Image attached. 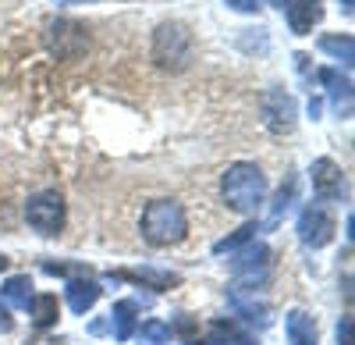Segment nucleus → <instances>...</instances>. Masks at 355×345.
Returning <instances> with one entry per match:
<instances>
[{"instance_id":"39448f33","label":"nucleus","mask_w":355,"mask_h":345,"mask_svg":"<svg viewBox=\"0 0 355 345\" xmlns=\"http://www.w3.org/2000/svg\"><path fill=\"white\" fill-rule=\"evenodd\" d=\"M334 232H338V221L323 210V207H306L302 210V217H299V239L306 242V246H313V249H320V246H327L331 239H334Z\"/></svg>"},{"instance_id":"9b49d317","label":"nucleus","mask_w":355,"mask_h":345,"mask_svg":"<svg viewBox=\"0 0 355 345\" xmlns=\"http://www.w3.org/2000/svg\"><path fill=\"white\" fill-rule=\"evenodd\" d=\"M100 285L89 278V274H82V278H75V281H68V289H64V299H68V306H71V313H85V310H93L96 306V299H100Z\"/></svg>"},{"instance_id":"412c9836","label":"nucleus","mask_w":355,"mask_h":345,"mask_svg":"<svg viewBox=\"0 0 355 345\" xmlns=\"http://www.w3.org/2000/svg\"><path fill=\"white\" fill-rule=\"evenodd\" d=\"M256 232H259V224H256V221H249V224H242V228H239V232H231L227 239H220V242L214 246V253H217V256H220V253H234L239 246H245Z\"/></svg>"},{"instance_id":"a211bd4d","label":"nucleus","mask_w":355,"mask_h":345,"mask_svg":"<svg viewBox=\"0 0 355 345\" xmlns=\"http://www.w3.org/2000/svg\"><path fill=\"white\" fill-rule=\"evenodd\" d=\"M28 313H33V324H36V328H50V324H57L61 303H57V296H33V303H28Z\"/></svg>"},{"instance_id":"dca6fc26","label":"nucleus","mask_w":355,"mask_h":345,"mask_svg":"<svg viewBox=\"0 0 355 345\" xmlns=\"http://www.w3.org/2000/svg\"><path fill=\"white\" fill-rule=\"evenodd\" d=\"M210 345H256L252 335H245L234 321H214L210 324V338H206Z\"/></svg>"},{"instance_id":"c756f323","label":"nucleus","mask_w":355,"mask_h":345,"mask_svg":"<svg viewBox=\"0 0 355 345\" xmlns=\"http://www.w3.org/2000/svg\"><path fill=\"white\" fill-rule=\"evenodd\" d=\"M189 345H210V342H199V338H192V342H189Z\"/></svg>"},{"instance_id":"6ab92c4d","label":"nucleus","mask_w":355,"mask_h":345,"mask_svg":"<svg viewBox=\"0 0 355 345\" xmlns=\"http://www.w3.org/2000/svg\"><path fill=\"white\" fill-rule=\"evenodd\" d=\"M320 82L331 85L334 107L341 110V100H345V110H348V103H352V82H348V75H338L334 68H323V71H320Z\"/></svg>"},{"instance_id":"9d476101","label":"nucleus","mask_w":355,"mask_h":345,"mask_svg":"<svg viewBox=\"0 0 355 345\" xmlns=\"http://www.w3.org/2000/svg\"><path fill=\"white\" fill-rule=\"evenodd\" d=\"M107 278H114V281H139V285H146V289H157V292H164V289H174L178 278L174 271H157V267H135V271H110Z\"/></svg>"},{"instance_id":"1a4fd4ad","label":"nucleus","mask_w":355,"mask_h":345,"mask_svg":"<svg viewBox=\"0 0 355 345\" xmlns=\"http://www.w3.org/2000/svg\"><path fill=\"white\" fill-rule=\"evenodd\" d=\"M263 118H266V128L270 132H291L295 125V100L284 96V93H266L263 96Z\"/></svg>"},{"instance_id":"aec40b11","label":"nucleus","mask_w":355,"mask_h":345,"mask_svg":"<svg viewBox=\"0 0 355 345\" xmlns=\"http://www.w3.org/2000/svg\"><path fill=\"white\" fill-rule=\"evenodd\" d=\"M320 50L323 53H331V57H338L341 65H352L355 61V40L345 33V36H323L320 40Z\"/></svg>"},{"instance_id":"ddd939ff","label":"nucleus","mask_w":355,"mask_h":345,"mask_svg":"<svg viewBox=\"0 0 355 345\" xmlns=\"http://www.w3.org/2000/svg\"><path fill=\"white\" fill-rule=\"evenodd\" d=\"M284 335L288 345H316V321L306 310H291L284 317Z\"/></svg>"},{"instance_id":"4be33fe9","label":"nucleus","mask_w":355,"mask_h":345,"mask_svg":"<svg viewBox=\"0 0 355 345\" xmlns=\"http://www.w3.org/2000/svg\"><path fill=\"white\" fill-rule=\"evenodd\" d=\"M139 335L150 342V345H167V342H171V328L160 324V321H146V324L139 328Z\"/></svg>"},{"instance_id":"a878e982","label":"nucleus","mask_w":355,"mask_h":345,"mask_svg":"<svg viewBox=\"0 0 355 345\" xmlns=\"http://www.w3.org/2000/svg\"><path fill=\"white\" fill-rule=\"evenodd\" d=\"M15 328V317H11V306L4 303V296H0V331H11Z\"/></svg>"},{"instance_id":"7ed1b4c3","label":"nucleus","mask_w":355,"mask_h":345,"mask_svg":"<svg viewBox=\"0 0 355 345\" xmlns=\"http://www.w3.org/2000/svg\"><path fill=\"white\" fill-rule=\"evenodd\" d=\"M153 61L167 71H182L192 61V33L178 22H164L153 33Z\"/></svg>"},{"instance_id":"f8f14e48","label":"nucleus","mask_w":355,"mask_h":345,"mask_svg":"<svg viewBox=\"0 0 355 345\" xmlns=\"http://www.w3.org/2000/svg\"><path fill=\"white\" fill-rule=\"evenodd\" d=\"M266 267H270V246H266V242H249L239 256H234V260H231V271L234 274H259V271H266Z\"/></svg>"},{"instance_id":"f3484780","label":"nucleus","mask_w":355,"mask_h":345,"mask_svg":"<svg viewBox=\"0 0 355 345\" xmlns=\"http://www.w3.org/2000/svg\"><path fill=\"white\" fill-rule=\"evenodd\" d=\"M0 296H4L8 306L28 310V303H33V278H28V274H15V278H8V285L0 289Z\"/></svg>"},{"instance_id":"6e6552de","label":"nucleus","mask_w":355,"mask_h":345,"mask_svg":"<svg viewBox=\"0 0 355 345\" xmlns=\"http://www.w3.org/2000/svg\"><path fill=\"white\" fill-rule=\"evenodd\" d=\"M50 33H53V53L57 57H78L85 50V43H89L85 28L78 22H68V18H57L50 25Z\"/></svg>"},{"instance_id":"bb28decb","label":"nucleus","mask_w":355,"mask_h":345,"mask_svg":"<svg viewBox=\"0 0 355 345\" xmlns=\"http://www.w3.org/2000/svg\"><path fill=\"white\" fill-rule=\"evenodd\" d=\"M348 331H352V317H341V324H338V345H348Z\"/></svg>"},{"instance_id":"f257e3e1","label":"nucleus","mask_w":355,"mask_h":345,"mask_svg":"<svg viewBox=\"0 0 355 345\" xmlns=\"http://www.w3.org/2000/svg\"><path fill=\"white\" fill-rule=\"evenodd\" d=\"M220 192H224V203L239 214H256L266 199V178L259 164H249V160H239L224 171L220 178Z\"/></svg>"},{"instance_id":"393cba45","label":"nucleus","mask_w":355,"mask_h":345,"mask_svg":"<svg viewBox=\"0 0 355 345\" xmlns=\"http://www.w3.org/2000/svg\"><path fill=\"white\" fill-rule=\"evenodd\" d=\"M227 8H234V11H242V15H252V11H259V0H224Z\"/></svg>"},{"instance_id":"2f4dec72","label":"nucleus","mask_w":355,"mask_h":345,"mask_svg":"<svg viewBox=\"0 0 355 345\" xmlns=\"http://www.w3.org/2000/svg\"><path fill=\"white\" fill-rule=\"evenodd\" d=\"M274 4H277V8H281V0H274Z\"/></svg>"},{"instance_id":"b1692460","label":"nucleus","mask_w":355,"mask_h":345,"mask_svg":"<svg viewBox=\"0 0 355 345\" xmlns=\"http://www.w3.org/2000/svg\"><path fill=\"white\" fill-rule=\"evenodd\" d=\"M43 271L46 274H89L85 264H53V260H43Z\"/></svg>"},{"instance_id":"0eeeda50","label":"nucleus","mask_w":355,"mask_h":345,"mask_svg":"<svg viewBox=\"0 0 355 345\" xmlns=\"http://www.w3.org/2000/svg\"><path fill=\"white\" fill-rule=\"evenodd\" d=\"M281 11L288 15V25L295 36H309L313 25L323 22V4L320 0H281Z\"/></svg>"},{"instance_id":"5701e85b","label":"nucleus","mask_w":355,"mask_h":345,"mask_svg":"<svg viewBox=\"0 0 355 345\" xmlns=\"http://www.w3.org/2000/svg\"><path fill=\"white\" fill-rule=\"evenodd\" d=\"M291 199H295V178H288V182L281 185V192H277V199H274V207H270V221H281V214L291 207Z\"/></svg>"},{"instance_id":"cd10ccee","label":"nucleus","mask_w":355,"mask_h":345,"mask_svg":"<svg viewBox=\"0 0 355 345\" xmlns=\"http://www.w3.org/2000/svg\"><path fill=\"white\" fill-rule=\"evenodd\" d=\"M8 264H11V260H8V256H4V253H0V271H8Z\"/></svg>"},{"instance_id":"423d86ee","label":"nucleus","mask_w":355,"mask_h":345,"mask_svg":"<svg viewBox=\"0 0 355 345\" xmlns=\"http://www.w3.org/2000/svg\"><path fill=\"white\" fill-rule=\"evenodd\" d=\"M313 192L320 199H341L345 196V171L331 160V157H320L313 160Z\"/></svg>"},{"instance_id":"4468645a","label":"nucleus","mask_w":355,"mask_h":345,"mask_svg":"<svg viewBox=\"0 0 355 345\" xmlns=\"http://www.w3.org/2000/svg\"><path fill=\"white\" fill-rule=\"evenodd\" d=\"M135 313H139V303L135 299H121V303H114V310L107 313L110 317V331H114V338L117 342H128L132 335H135Z\"/></svg>"},{"instance_id":"f03ea898","label":"nucleus","mask_w":355,"mask_h":345,"mask_svg":"<svg viewBox=\"0 0 355 345\" xmlns=\"http://www.w3.org/2000/svg\"><path fill=\"white\" fill-rule=\"evenodd\" d=\"M189 235V217L178 199H153L142 210V239L150 246H174Z\"/></svg>"},{"instance_id":"7c9ffc66","label":"nucleus","mask_w":355,"mask_h":345,"mask_svg":"<svg viewBox=\"0 0 355 345\" xmlns=\"http://www.w3.org/2000/svg\"><path fill=\"white\" fill-rule=\"evenodd\" d=\"M71 4H85V0H71Z\"/></svg>"},{"instance_id":"c85d7f7f","label":"nucleus","mask_w":355,"mask_h":345,"mask_svg":"<svg viewBox=\"0 0 355 345\" xmlns=\"http://www.w3.org/2000/svg\"><path fill=\"white\" fill-rule=\"evenodd\" d=\"M341 8H345V15H352V0H345V4H341Z\"/></svg>"},{"instance_id":"20e7f679","label":"nucleus","mask_w":355,"mask_h":345,"mask_svg":"<svg viewBox=\"0 0 355 345\" xmlns=\"http://www.w3.org/2000/svg\"><path fill=\"white\" fill-rule=\"evenodd\" d=\"M25 221H28V228H36L40 235H57L64 228V196L57 189H43L36 196H28Z\"/></svg>"},{"instance_id":"2eb2a0df","label":"nucleus","mask_w":355,"mask_h":345,"mask_svg":"<svg viewBox=\"0 0 355 345\" xmlns=\"http://www.w3.org/2000/svg\"><path fill=\"white\" fill-rule=\"evenodd\" d=\"M227 303H231V310L239 313V317H245L249 324H256V328H266V324H270V310H266V303L245 299V296H242L239 289H231Z\"/></svg>"}]
</instances>
